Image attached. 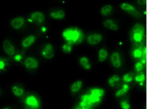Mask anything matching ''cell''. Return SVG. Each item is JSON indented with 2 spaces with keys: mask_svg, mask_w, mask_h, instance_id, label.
<instances>
[{
  "mask_svg": "<svg viewBox=\"0 0 166 109\" xmlns=\"http://www.w3.org/2000/svg\"><path fill=\"white\" fill-rule=\"evenodd\" d=\"M63 36L67 43L71 45L81 43L84 38L82 31L77 28L65 29L63 33Z\"/></svg>",
  "mask_w": 166,
  "mask_h": 109,
  "instance_id": "1",
  "label": "cell"
},
{
  "mask_svg": "<svg viewBox=\"0 0 166 109\" xmlns=\"http://www.w3.org/2000/svg\"><path fill=\"white\" fill-rule=\"evenodd\" d=\"M42 54L45 58L47 59L53 58L54 56L53 46L50 44L47 45L42 50Z\"/></svg>",
  "mask_w": 166,
  "mask_h": 109,
  "instance_id": "2",
  "label": "cell"
},
{
  "mask_svg": "<svg viewBox=\"0 0 166 109\" xmlns=\"http://www.w3.org/2000/svg\"><path fill=\"white\" fill-rule=\"evenodd\" d=\"M3 46L4 51L8 55L12 56L15 54V47L9 40H6L4 41Z\"/></svg>",
  "mask_w": 166,
  "mask_h": 109,
  "instance_id": "3",
  "label": "cell"
},
{
  "mask_svg": "<svg viewBox=\"0 0 166 109\" xmlns=\"http://www.w3.org/2000/svg\"><path fill=\"white\" fill-rule=\"evenodd\" d=\"M102 39V35L100 34H96L90 35L88 36L87 41L89 44L91 45H95L99 43Z\"/></svg>",
  "mask_w": 166,
  "mask_h": 109,
  "instance_id": "4",
  "label": "cell"
},
{
  "mask_svg": "<svg viewBox=\"0 0 166 109\" xmlns=\"http://www.w3.org/2000/svg\"><path fill=\"white\" fill-rule=\"evenodd\" d=\"M24 18L19 17L14 19L12 20L11 24L12 27L14 29H18L21 28L24 25Z\"/></svg>",
  "mask_w": 166,
  "mask_h": 109,
  "instance_id": "5",
  "label": "cell"
},
{
  "mask_svg": "<svg viewBox=\"0 0 166 109\" xmlns=\"http://www.w3.org/2000/svg\"><path fill=\"white\" fill-rule=\"evenodd\" d=\"M26 67L28 69H35L38 67V61L35 58H28L24 61Z\"/></svg>",
  "mask_w": 166,
  "mask_h": 109,
  "instance_id": "6",
  "label": "cell"
},
{
  "mask_svg": "<svg viewBox=\"0 0 166 109\" xmlns=\"http://www.w3.org/2000/svg\"><path fill=\"white\" fill-rule=\"evenodd\" d=\"M31 17L33 21L38 24H41L43 22L45 19L44 16L42 12H34L31 14Z\"/></svg>",
  "mask_w": 166,
  "mask_h": 109,
  "instance_id": "7",
  "label": "cell"
},
{
  "mask_svg": "<svg viewBox=\"0 0 166 109\" xmlns=\"http://www.w3.org/2000/svg\"><path fill=\"white\" fill-rule=\"evenodd\" d=\"M111 61L112 65L115 68H119L121 66L120 54L117 52H115L111 56Z\"/></svg>",
  "mask_w": 166,
  "mask_h": 109,
  "instance_id": "8",
  "label": "cell"
},
{
  "mask_svg": "<svg viewBox=\"0 0 166 109\" xmlns=\"http://www.w3.org/2000/svg\"><path fill=\"white\" fill-rule=\"evenodd\" d=\"M103 24L106 28L113 31H117L119 28L118 25L115 24L113 20L108 19L106 20L103 23Z\"/></svg>",
  "mask_w": 166,
  "mask_h": 109,
  "instance_id": "9",
  "label": "cell"
},
{
  "mask_svg": "<svg viewBox=\"0 0 166 109\" xmlns=\"http://www.w3.org/2000/svg\"><path fill=\"white\" fill-rule=\"evenodd\" d=\"M35 37L33 35L27 37V38L23 40L22 43V45L24 47H28L31 46L35 42Z\"/></svg>",
  "mask_w": 166,
  "mask_h": 109,
  "instance_id": "10",
  "label": "cell"
},
{
  "mask_svg": "<svg viewBox=\"0 0 166 109\" xmlns=\"http://www.w3.org/2000/svg\"><path fill=\"white\" fill-rule=\"evenodd\" d=\"M26 103L28 106L31 107H38V101L35 96H31L27 97L26 99Z\"/></svg>",
  "mask_w": 166,
  "mask_h": 109,
  "instance_id": "11",
  "label": "cell"
},
{
  "mask_svg": "<svg viewBox=\"0 0 166 109\" xmlns=\"http://www.w3.org/2000/svg\"><path fill=\"white\" fill-rule=\"evenodd\" d=\"M145 32V28L144 25L141 23H137L134 26L133 29V33H138L144 35Z\"/></svg>",
  "mask_w": 166,
  "mask_h": 109,
  "instance_id": "12",
  "label": "cell"
},
{
  "mask_svg": "<svg viewBox=\"0 0 166 109\" xmlns=\"http://www.w3.org/2000/svg\"><path fill=\"white\" fill-rule=\"evenodd\" d=\"M90 92L91 95L99 98L102 97L105 94L104 90L100 88H93L90 90Z\"/></svg>",
  "mask_w": 166,
  "mask_h": 109,
  "instance_id": "13",
  "label": "cell"
},
{
  "mask_svg": "<svg viewBox=\"0 0 166 109\" xmlns=\"http://www.w3.org/2000/svg\"><path fill=\"white\" fill-rule=\"evenodd\" d=\"M65 16V13L63 10H60L57 12H51L50 16L53 19H62L64 18Z\"/></svg>",
  "mask_w": 166,
  "mask_h": 109,
  "instance_id": "14",
  "label": "cell"
},
{
  "mask_svg": "<svg viewBox=\"0 0 166 109\" xmlns=\"http://www.w3.org/2000/svg\"><path fill=\"white\" fill-rule=\"evenodd\" d=\"M80 63L84 69L87 70L90 69L91 67L90 61L86 57H83L81 58Z\"/></svg>",
  "mask_w": 166,
  "mask_h": 109,
  "instance_id": "15",
  "label": "cell"
},
{
  "mask_svg": "<svg viewBox=\"0 0 166 109\" xmlns=\"http://www.w3.org/2000/svg\"><path fill=\"white\" fill-rule=\"evenodd\" d=\"M129 90V87L128 84H125L123 85L122 89L118 90L115 93V96L116 97H120L126 94Z\"/></svg>",
  "mask_w": 166,
  "mask_h": 109,
  "instance_id": "16",
  "label": "cell"
},
{
  "mask_svg": "<svg viewBox=\"0 0 166 109\" xmlns=\"http://www.w3.org/2000/svg\"><path fill=\"white\" fill-rule=\"evenodd\" d=\"M82 82L81 80H78L75 82L71 86V90L74 93L77 92L82 88Z\"/></svg>",
  "mask_w": 166,
  "mask_h": 109,
  "instance_id": "17",
  "label": "cell"
},
{
  "mask_svg": "<svg viewBox=\"0 0 166 109\" xmlns=\"http://www.w3.org/2000/svg\"><path fill=\"white\" fill-rule=\"evenodd\" d=\"M108 56V52L107 50L102 49L99 51V60L101 62H103Z\"/></svg>",
  "mask_w": 166,
  "mask_h": 109,
  "instance_id": "18",
  "label": "cell"
},
{
  "mask_svg": "<svg viewBox=\"0 0 166 109\" xmlns=\"http://www.w3.org/2000/svg\"><path fill=\"white\" fill-rule=\"evenodd\" d=\"M112 10V7L110 5H107L103 7L101 9V13L103 16H108Z\"/></svg>",
  "mask_w": 166,
  "mask_h": 109,
  "instance_id": "19",
  "label": "cell"
},
{
  "mask_svg": "<svg viewBox=\"0 0 166 109\" xmlns=\"http://www.w3.org/2000/svg\"><path fill=\"white\" fill-rule=\"evenodd\" d=\"M12 90L15 96L17 97L22 96L24 92V90L22 88H19V87L16 86L13 87Z\"/></svg>",
  "mask_w": 166,
  "mask_h": 109,
  "instance_id": "20",
  "label": "cell"
},
{
  "mask_svg": "<svg viewBox=\"0 0 166 109\" xmlns=\"http://www.w3.org/2000/svg\"><path fill=\"white\" fill-rule=\"evenodd\" d=\"M120 80V77L118 75H115L109 79L108 80V83L111 87H113L115 86V82H119Z\"/></svg>",
  "mask_w": 166,
  "mask_h": 109,
  "instance_id": "21",
  "label": "cell"
},
{
  "mask_svg": "<svg viewBox=\"0 0 166 109\" xmlns=\"http://www.w3.org/2000/svg\"><path fill=\"white\" fill-rule=\"evenodd\" d=\"M120 8L123 10H124L133 11L135 10V9L133 6L130 4L126 3L121 4Z\"/></svg>",
  "mask_w": 166,
  "mask_h": 109,
  "instance_id": "22",
  "label": "cell"
},
{
  "mask_svg": "<svg viewBox=\"0 0 166 109\" xmlns=\"http://www.w3.org/2000/svg\"><path fill=\"white\" fill-rule=\"evenodd\" d=\"M62 49L64 53H69L71 52V50H72V45L68 44V43H66V44L63 45Z\"/></svg>",
  "mask_w": 166,
  "mask_h": 109,
  "instance_id": "23",
  "label": "cell"
},
{
  "mask_svg": "<svg viewBox=\"0 0 166 109\" xmlns=\"http://www.w3.org/2000/svg\"><path fill=\"white\" fill-rule=\"evenodd\" d=\"M144 35L138 33H133V37L134 41L136 42H140Z\"/></svg>",
  "mask_w": 166,
  "mask_h": 109,
  "instance_id": "24",
  "label": "cell"
},
{
  "mask_svg": "<svg viewBox=\"0 0 166 109\" xmlns=\"http://www.w3.org/2000/svg\"><path fill=\"white\" fill-rule=\"evenodd\" d=\"M120 106L122 109H130L131 107L128 101L123 100L121 102Z\"/></svg>",
  "mask_w": 166,
  "mask_h": 109,
  "instance_id": "25",
  "label": "cell"
},
{
  "mask_svg": "<svg viewBox=\"0 0 166 109\" xmlns=\"http://www.w3.org/2000/svg\"><path fill=\"white\" fill-rule=\"evenodd\" d=\"M145 75L143 73L138 75L136 76L135 77V81L138 82H144L145 81Z\"/></svg>",
  "mask_w": 166,
  "mask_h": 109,
  "instance_id": "26",
  "label": "cell"
},
{
  "mask_svg": "<svg viewBox=\"0 0 166 109\" xmlns=\"http://www.w3.org/2000/svg\"><path fill=\"white\" fill-rule=\"evenodd\" d=\"M123 80L127 83L131 82L133 80V77L130 73H126L123 76Z\"/></svg>",
  "mask_w": 166,
  "mask_h": 109,
  "instance_id": "27",
  "label": "cell"
},
{
  "mask_svg": "<svg viewBox=\"0 0 166 109\" xmlns=\"http://www.w3.org/2000/svg\"><path fill=\"white\" fill-rule=\"evenodd\" d=\"M142 51L138 49L134 50L133 52L134 56L135 58H140L142 56Z\"/></svg>",
  "mask_w": 166,
  "mask_h": 109,
  "instance_id": "28",
  "label": "cell"
},
{
  "mask_svg": "<svg viewBox=\"0 0 166 109\" xmlns=\"http://www.w3.org/2000/svg\"><path fill=\"white\" fill-rule=\"evenodd\" d=\"M135 68L136 71L138 72L140 71L143 69V65L141 62H137L135 65Z\"/></svg>",
  "mask_w": 166,
  "mask_h": 109,
  "instance_id": "29",
  "label": "cell"
},
{
  "mask_svg": "<svg viewBox=\"0 0 166 109\" xmlns=\"http://www.w3.org/2000/svg\"><path fill=\"white\" fill-rule=\"evenodd\" d=\"M138 4L140 5H144L147 3L146 0H138Z\"/></svg>",
  "mask_w": 166,
  "mask_h": 109,
  "instance_id": "30",
  "label": "cell"
},
{
  "mask_svg": "<svg viewBox=\"0 0 166 109\" xmlns=\"http://www.w3.org/2000/svg\"><path fill=\"white\" fill-rule=\"evenodd\" d=\"M4 66L3 63L2 62H0V69H3Z\"/></svg>",
  "mask_w": 166,
  "mask_h": 109,
  "instance_id": "31",
  "label": "cell"
},
{
  "mask_svg": "<svg viewBox=\"0 0 166 109\" xmlns=\"http://www.w3.org/2000/svg\"><path fill=\"white\" fill-rule=\"evenodd\" d=\"M146 63V61H145V60H142V62H141V63L143 64Z\"/></svg>",
  "mask_w": 166,
  "mask_h": 109,
  "instance_id": "32",
  "label": "cell"
},
{
  "mask_svg": "<svg viewBox=\"0 0 166 109\" xmlns=\"http://www.w3.org/2000/svg\"><path fill=\"white\" fill-rule=\"evenodd\" d=\"M143 82L140 83V86H143Z\"/></svg>",
  "mask_w": 166,
  "mask_h": 109,
  "instance_id": "33",
  "label": "cell"
},
{
  "mask_svg": "<svg viewBox=\"0 0 166 109\" xmlns=\"http://www.w3.org/2000/svg\"><path fill=\"white\" fill-rule=\"evenodd\" d=\"M3 109H11L10 108H8V107H6V108H4Z\"/></svg>",
  "mask_w": 166,
  "mask_h": 109,
  "instance_id": "34",
  "label": "cell"
},
{
  "mask_svg": "<svg viewBox=\"0 0 166 109\" xmlns=\"http://www.w3.org/2000/svg\"><path fill=\"white\" fill-rule=\"evenodd\" d=\"M86 109V108H83V109Z\"/></svg>",
  "mask_w": 166,
  "mask_h": 109,
  "instance_id": "35",
  "label": "cell"
}]
</instances>
